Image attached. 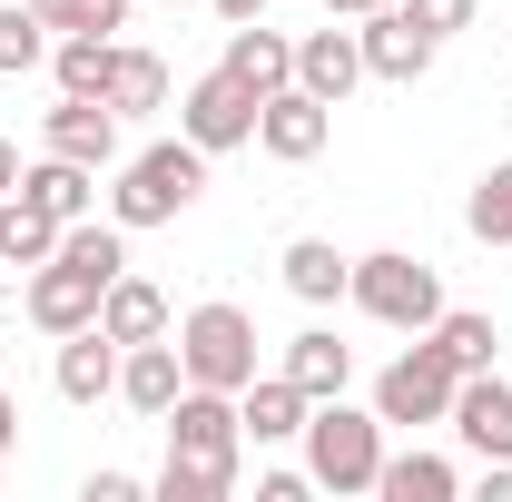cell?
<instances>
[{
	"instance_id": "6da1fadb",
	"label": "cell",
	"mask_w": 512,
	"mask_h": 502,
	"mask_svg": "<svg viewBox=\"0 0 512 502\" xmlns=\"http://www.w3.org/2000/svg\"><path fill=\"white\" fill-rule=\"evenodd\" d=\"M158 424H168V473H158V502H227V493H237V453H247L237 394L188 384Z\"/></svg>"
},
{
	"instance_id": "7a4b0ae2",
	"label": "cell",
	"mask_w": 512,
	"mask_h": 502,
	"mask_svg": "<svg viewBox=\"0 0 512 502\" xmlns=\"http://www.w3.org/2000/svg\"><path fill=\"white\" fill-rule=\"evenodd\" d=\"M197 188H207V148H197V138H158V148H138L119 168L109 217H119V227H168V217L197 207Z\"/></svg>"
},
{
	"instance_id": "3957f363",
	"label": "cell",
	"mask_w": 512,
	"mask_h": 502,
	"mask_svg": "<svg viewBox=\"0 0 512 502\" xmlns=\"http://www.w3.org/2000/svg\"><path fill=\"white\" fill-rule=\"evenodd\" d=\"M306 473H316V493H375L384 414H355L345 394H325L316 414H306Z\"/></svg>"
},
{
	"instance_id": "277c9868",
	"label": "cell",
	"mask_w": 512,
	"mask_h": 502,
	"mask_svg": "<svg viewBox=\"0 0 512 502\" xmlns=\"http://www.w3.org/2000/svg\"><path fill=\"white\" fill-rule=\"evenodd\" d=\"M345 296L375 315V325H394V335H424L434 315H444V276L424 266V256L384 247V256H355V276H345Z\"/></svg>"
},
{
	"instance_id": "5b68a950",
	"label": "cell",
	"mask_w": 512,
	"mask_h": 502,
	"mask_svg": "<svg viewBox=\"0 0 512 502\" xmlns=\"http://www.w3.org/2000/svg\"><path fill=\"white\" fill-rule=\"evenodd\" d=\"M178 355H188V384L247 394V384H256V325H247V306H227V296L188 306V325H178Z\"/></svg>"
},
{
	"instance_id": "8992f818",
	"label": "cell",
	"mask_w": 512,
	"mask_h": 502,
	"mask_svg": "<svg viewBox=\"0 0 512 502\" xmlns=\"http://www.w3.org/2000/svg\"><path fill=\"white\" fill-rule=\"evenodd\" d=\"M453 384H463V375H453V355L424 335V345H404V355L375 375V414H384V424H444V414H453Z\"/></svg>"
},
{
	"instance_id": "52a82bcc",
	"label": "cell",
	"mask_w": 512,
	"mask_h": 502,
	"mask_svg": "<svg viewBox=\"0 0 512 502\" xmlns=\"http://www.w3.org/2000/svg\"><path fill=\"white\" fill-rule=\"evenodd\" d=\"M178 138H197L207 158H217V148H247L256 138V89L227 79V69H207L188 99H178Z\"/></svg>"
},
{
	"instance_id": "ba28073f",
	"label": "cell",
	"mask_w": 512,
	"mask_h": 502,
	"mask_svg": "<svg viewBox=\"0 0 512 502\" xmlns=\"http://www.w3.org/2000/svg\"><path fill=\"white\" fill-rule=\"evenodd\" d=\"M99 296H109V276H89L79 256H50V266L30 276V296H20V306H30L40 335H79V325H99Z\"/></svg>"
},
{
	"instance_id": "9c48e42d",
	"label": "cell",
	"mask_w": 512,
	"mask_h": 502,
	"mask_svg": "<svg viewBox=\"0 0 512 502\" xmlns=\"http://www.w3.org/2000/svg\"><path fill=\"white\" fill-rule=\"evenodd\" d=\"M325 128H335V109H325L316 89H296V79H286L276 99H256V148H266V158H286V168H306V158H316Z\"/></svg>"
},
{
	"instance_id": "30bf717a",
	"label": "cell",
	"mask_w": 512,
	"mask_h": 502,
	"mask_svg": "<svg viewBox=\"0 0 512 502\" xmlns=\"http://www.w3.org/2000/svg\"><path fill=\"white\" fill-rule=\"evenodd\" d=\"M355 40H365V79H384V89H414V79L434 69V50H444V40H424V30L404 20V0H394V10H365Z\"/></svg>"
},
{
	"instance_id": "8fae6325",
	"label": "cell",
	"mask_w": 512,
	"mask_h": 502,
	"mask_svg": "<svg viewBox=\"0 0 512 502\" xmlns=\"http://www.w3.org/2000/svg\"><path fill=\"white\" fill-rule=\"evenodd\" d=\"M40 148H50V158H79V168H119V109L60 89V109L40 119Z\"/></svg>"
},
{
	"instance_id": "7c38bea8",
	"label": "cell",
	"mask_w": 512,
	"mask_h": 502,
	"mask_svg": "<svg viewBox=\"0 0 512 502\" xmlns=\"http://www.w3.org/2000/svg\"><path fill=\"white\" fill-rule=\"evenodd\" d=\"M444 424L473 443L483 463H512V384L493 375V365H483V375H463V384H453V414H444Z\"/></svg>"
},
{
	"instance_id": "4fadbf2b",
	"label": "cell",
	"mask_w": 512,
	"mask_h": 502,
	"mask_svg": "<svg viewBox=\"0 0 512 502\" xmlns=\"http://www.w3.org/2000/svg\"><path fill=\"white\" fill-rule=\"evenodd\" d=\"M119 394H128V414H168L178 394H188V355L168 345V335H148V345H119Z\"/></svg>"
},
{
	"instance_id": "5bb4252c",
	"label": "cell",
	"mask_w": 512,
	"mask_h": 502,
	"mask_svg": "<svg viewBox=\"0 0 512 502\" xmlns=\"http://www.w3.org/2000/svg\"><path fill=\"white\" fill-rule=\"evenodd\" d=\"M50 384H60V404H99V394H119V335H109V325H79V335H60V365H50Z\"/></svg>"
},
{
	"instance_id": "9a60e30c",
	"label": "cell",
	"mask_w": 512,
	"mask_h": 502,
	"mask_svg": "<svg viewBox=\"0 0 512 502\" xmlns=\"http://www.w3.org/2000/svg\"><path fill=\"white\" fill-rule=\"evenodd\" d=\"M355 79H365V40H355V30H306V40H296V89H316L325 109H345Z\"/></svg>"
},
{
	"instance_id": "2e32d148",
	"label": "cell",
	"mask_w": 512,
	"mask_h": 502,
	"mask_svg": "<svg viewBox=\"0 0 512 502\" xmlns=\"http://www.w3.org/2000/svg\"><path fill=\"white\" fill-rule=\"evenodd\" d=\"M20 207H40V217H60V227H79L89 217V197H99V168H79V158H50L40 148V168H20Z\"/></svg>"
},
{
	"instance_id": "e0dca14e",
	"label": "cell",
	"mask_w": 512,
	"mask_h": 502,
	"mask_svg": "<svg viewBox=\"0 0 512 502\" xmlns=\"http://www.w3.org/2000/svg\"><path fill=\"white\" fill-rule=\"evenodd\" d=\"M306 414H316V404H306L286 375H256L247 394H237V424H247V443H296V434H306Z\"/></svg>"
},
{
	"instance_id": "ac0fdd59",
	"label": "cell",
	"mask_w": 512,
	"mask_h": 502,
	"mask_svg": "<svg viewBox=\"0 0 512 502\" xmlns=\"http://www.w3.org/2000/svg\"><path fill=\"white\" fill-rule=\"evenodd\" d=\"M227 79H247L256 99H276L286 79H296V40H276V30H256V20H237V40H227Z\"/></svg>"
},
{
	"instance_id": "d6986e66",
	"label": "cell",
	"mask_w": 512,
	"mask_h": 502,
	"mask_svg": "<svg viewBox=\"0 0 512 502\" xmlns=\"http://www.w3.org/2000/svg\"><path fill=\"white\" fill-rule=\"evenodd\" d=\"M276 375L296 384L306 404H325V394H345V375H355V355H345V345H335L325 325H306V335L286 345V365H276Z\"/></svg>"
},
{
	"instance_id": "ffe728a7",
	"label": "cell",
	"mask_w": 512,
	"mask_h": 502,
	"mask_svg": "<svg viewBox=\"0 0 512 502\" xmlns=\"http://www.w3.org/2000/svg\"><path fill=\"white\" fill-rule=\"evenodd\" d=\"M99 325H109L119 345H148V335H168V296H158L148 276H109V296H99Z\"/></svg>"
},
{
	"instance_id": "44dd1931",
	"label": "cell",
	"mask_w": 512,
	"mask_h": 502,
	"mask_svg": "<svg viewBox=\"0 0 512 502\" xmlns=\"http://www.w3.org/2000/svg\"><path fill=\"white\" fill-rule=\"evenodd\" d=\"M375 493L384 502H453V493H463V473H453L444 453H384Z\"/></svg>"
},
{
	"instance_id": "7402d4cb",
	"label": "cell",
	"mask_w": 512,
	"mask_h": 502,
	"mask_svg": "<svg viewBox=\"0 0 512 502\" xmlns=\"http://www.w3.org/2000/svg\"><path fill=\"white\" fill-rule=\"evenodd\" d=\"M109 60H119V40H99V30H60V50H50L69 99H109Z\"/></svg>"
},
{
	"instance_id": "603a6c76",
	"label": "cell",
	"mask_w": 512,
	"mask_h": 502,
	"mask_svg": "<svg viewBox=\"0 0 512 502\" xmlns=\"http://www.w3.org/2000/svg\"><path fill=\"white\" fill-rule=\"evenodd\" d=\"M345 276H355V256H335L325 237H296V247H286V296H306V306H335Z\"/></svg>"
},
{
	"instance_id": "cb8c5ba5",
	"label": "cell",
	"mask_w": 512,
	"mask_h": 502,
	"mask_svg": "<svg viewBox=\"0 0 512 502\" xmlns=\"http://www.w3.org/2000/svg\"><path fill=\"white\" fill-rule=\"evenodd\" d=\"M109 109H119V119L168 109V60H158V50H119V60H109Z\"/></svg>"
},
{
	"instance_id": "d4e9b609",
	"label": "cell",
	"mask_w": 512,
	"mask_h": 502,
	"mask_svg": "<svg viewBox=\"0 0 512 502\" xmlns=\"http://www.w3.org/2000/svg\"><path fill=\"white\" fill-rule=\"evenodd\" d=\"M424 335L453 355V375H483V365H493V345H503V335H493V315H473V306H444Z\"/></svg>"
},
{
	"instance_id": "484cf974",
	"label": "cell",
	"mask_w": 512,
	"mask_h": 502,
	"mask_svg": "<svg viewBox=\"0 0 512 502\" xmlns=\"http://www.w3.org/2000/svg\"><path fill=\"white\" fill-rule=\"evenodd\" d=\"M463 227H473L483 247H512V158L473 178V207H463Z\"/></svg>"
},
{
	"instance_id": "4316f807",
	"label": "cell",
	"mask_w": 512,
	"mask_h": 502,
	"mask_svg": "<svg viewBox=\"0 0 512 502\" xmlns=\"http://www.w3.org/2000/svg\"><path fill=\"white\" fill-rule=\"evenodd\" d=\"M30 10H40V30H99V40L128 30V0H30Z\"/></svg>"
},
{
	"instance_id": "83f0119b",
	"label": "cell",
	"mask_w": 512,
	"mask_h": 502,
	"mask_svg": "<svg viewBox=\"0 0 512 502\" xmlns=\"http://www.w3.org/2000/svg\"><path fill=\"white\" fill-rule=\"evenodd\" d=\"M50 60V30H40V10L20 0V10H0V69H40Z\"/></svg>"
},
{
	"instance_id": "f1b7e54d",
	"label": "cell",
	"mask_w": 512,
	"mask_h": 502,
	"mask_svg": "<svg viewBox=\"0 0 512 502\" xmlns=\"http://www.w3.org/2000/svg\"><path fill=\"white\" fill-rule=\"evenodd\" d=\"M50 256H60V217H40V207L10 197V266H50Z\"/></svg>"
},
{
	"instance_id": "f546056e",
	"label": "cell",
	"mask_w": 512,
	"mask_h": 502,
	"mask_svg": "<svg viewBox=\"0 0 512 502\" xmlns=\"http://www.w3.org/2000/svg\"><path fill=\"white\" fill-rule=\"evenodd\" d=\"M404 20L424 40H453V30H473V0H404Z\"/></svg>"
},
{
	"instance_id": "4dcf8cb0",
	"label": "cell",
	"mask_w": 512,
	"mask_h": 502,
	"mask_svg": "<svg viewBox=\"0 0 512 502\" xmlns=\"http://www.w3.org/2000/svg\"><path fill=\"white\" fill-rule=\"evenodd\" d=\"M79 502H138V473H119V463H99V473L79 483Z\"/></svg>"
},
{
	"instance_id": "1f68e13d",
	"label": "cell",
	"mask_w": 512,
	"mask_h": 502,
	"mask_svg": "<svg viewBox=\"0 0 512 502\" xmlns=\"http://www.w3.org/2000/svg\"><path fill=\"white\" fill-rule=\"evenodd\" d=\"M316 493V473H266V483H256V502H306Z\"/></svg>"
},
{
	"instance_id": "d6a6232c",
	"label": "cell",
	"mask_w": 512,
	"mask_h": 502,
	"mask_svg": "<svg viewBox=\"0 0 512 502\" xmlns=\"http://www.w3.org/2000/svg\"><path fill=\"white\" fill-rule=\"evenodd\" d=\"M483 502H512V463H483Z\"/></svg>"
},
{
	"instance_id": "836d02e7",
	"label": "cell",
	"mask_w": 512,
	"mask_h": 502,
	"mask_svg": "<svg viewBox=\"0 0 512 502\" xmlns=\"http://www.w3.org/2000/svg\"><path fill=\"white\" fill-rule=\"evenodd\" d=\"M365 10H394V0H325V20H365Z\"/></svg>"
},
{
	"instance_id": "e575fe53",
	"label": "cell",
	"mask_w": 512,
	"mask_h": 502,
	"mask_svg": "<svg viewBox=\"0 0 512 502\" xmlns=\"http://www.w3.org/2000/svg\"><path fill=\"white\" fill-rule=\"evenodd\" d=\"M20 443V404H10V384H0V453Z\"/></svg>"
},
{
	"instance_id": "d590c367",
	"label": "cell",
	"mask_w": 512,
	"mask_h": 502,
	"mask_svg": "<svg viewBox=\"0 0 512 502\" xmlns=\"http://www.w3.org/2000/svg\"><path fill=\"white\" fill-rule=\"evenodd\" d=\"M20 188V148H10V138H0V197Z\"/></svg>"
},
{
	"instance_id": "8d00e7d4",
	"label": "cell",
	"mask_w": 512,
	"mask_h": 502,
	"mask_svg": "<svg viewBox=\"0 0 512 502\" xmlns=\"http://www.w3.org/2000/svg\"><path fill=\"white\" fill-rule=\"evenodd\" d=\"M217 10H227V20H256V10H266V0H217Z\"/></svg>"
},
{
	"instance_id": "74e56055",
	"label": "cell",
	"mask_w": 512,
	"mask_h": 502,
	"mask_svg": "<svg viewBox=\"0 0 512 502\" xmlns=\"http://www.w3.org/2000/svg\"><path fill=\"white\" fill-rule=\"evenodd\" d=\"M0 256H10V197H0Z\"/></svg>"
}]
</instances>
